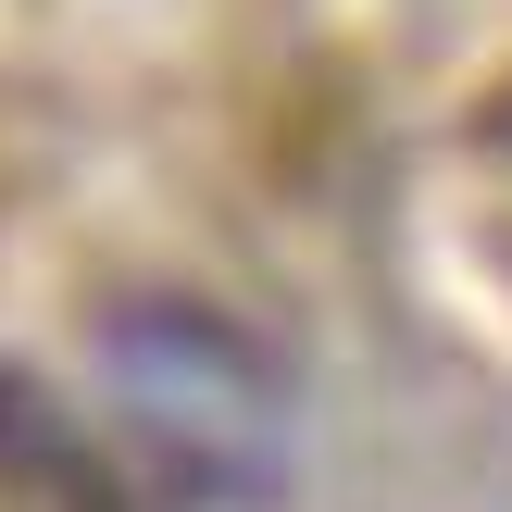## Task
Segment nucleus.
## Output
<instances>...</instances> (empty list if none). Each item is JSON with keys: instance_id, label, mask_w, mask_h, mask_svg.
Masks as SVG:
<instances>
[{"instance_id": "f257e3e1", "label": "nucleus", "mask_w": 512, "mask_h": 512, "mask_svg": "<svg viewBox=\"0 0 512 512\" xmlns=\"http://www.w3.org/2000/svg\"><path fill=\"white\" fill-rule=\"evenodd\" d=\"M113 363H125V388H138V425L163 438V463L225 475V488L263 475V363H250L213 313L163 300L150 325H113Z\"/></svg>"}]
</instances>
